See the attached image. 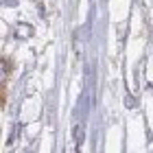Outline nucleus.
<instances>
[{"label":"nucleus","mask_w":153,"mask_h":153,"mask_svg":"<svg viewBox=\"0 0 153 153\" xmlns=\"http://www.w3.org/2000/svg\"><path fill=\"white\" fill-rule=\"evenodd\" d=\"M72 138H74L76 147H81V142H83V127H81V123H76L72 127Z\"/></svg>","instance_id":"nucleus-1"}]
</instances>
